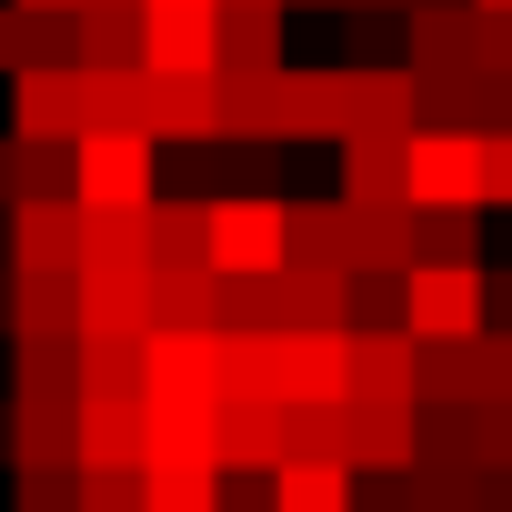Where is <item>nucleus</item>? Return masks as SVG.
Returning <instances> with one entry per match:
<instances>
[{"mask_svg":"<svg viewBox=\"0 0 512 512\" xmlns=\"http://www.w3.org/2000/svg\"><path fill=\"white\" fill-rule=\"evenodd\" d=\"M201 262H211L221 282L282 272V262H292V211H282L272 191H211V241H201Z\"/></svg>","mask_w":512,"mask_h":512,"instance_id":"1","label":"nucleus"},{"mask_svg":"<svg viewBox=\"0 0 512 512\" xmlns=\"http://www.w3.org/2000/svg\"><path fill=\"white\" fill-rule=\"evenodd\" d=\"M151 131H81L71 141V201L81 211H151Z\"/></svg>","mask_w":512,"mask_h":512,"instance_id":"2","label":"nucleus"},{"mask_svg":"<svg viewBox=\"0 0 512 512\" xmlns=\"http://www.w3.org/2000/svg\"><path fill=\"white\" fill-rule=\"evenodd\" d=\"M402 332L412 342H472L482 332V272L472 262H412L402 272Z\"/></svg>","mask_w":512,"mask_h":512,"instance_id":"3","label":"nucleus"},{"mask_svg":"<svg viewBox=\"0 0 512 512\" xmlns=\"http://www.w3.org/2000/svg\"><path fill=\"white\" fill-rule=\"evenodd\" d=\"M402 191H412V211H482V181H472V131L422 121V131L402 141Z\"/></svg>","mask_w":512,"mask_h":512,"instance_id":"4","label":"nucleus"},{"mask_svg":"<svg viewBox=\"0 0 512 512\" xmlns=\"http://www.w3.org/2000/svg\"><path fill=\"white\" fill-rule=\"evenodd\" d=\"M422 452V402H342V462L362 482H402Z\"/></svg>","mask_w":512,"mask_h":512,"instance_id":"5","label":"nucleus"},{"mask_svg":"<svg viewBox=\"0 0 512 512\" xmlns=\"http://www.w3.org/2000/svg\"><path fill=\"white\" fill-rule=\"evenodd\" d=\"M11 141H81V61H11Z\"/></svg>","mask_w":512,"mask_h":512,"instance_id":"6","label":"nucleus"},{"mask_svg":"<svg viewBox=\"0 0 512 512\" xmlns=\"http://www.w3.org/2000/svg\"><path fill=\"white\" fill-rule=\"evenodd\" d=\"M0 251H11V272H81V201L71 191H21Z\"/></svg>","mask_w":512,"mask_h":512,"instance_id":"7","label":"nucleus"},{"mask_svg":"<svg viewBox=\"0 0 512 512\" xmlns=\"http://www.w3.org/2000/svg\"><path fill=\"white\" fill-rule=\"evenodd\" d=\"M141 392L221 402V332H171V322H151V332H141Z\"/></svg>","mask_w":512,"mask_h":512,"instance_id":"8","label":"nucleus"},{"mask_svg":"<svg viewBox=\"0 0 512 512\" xmlns=\"http://www.w3.org/2000/svg\"><path fill=\"white\" fill-rule=\"evenodd\" d=\"M211 462L221 472H272L282 462V402L272 392H221L211 402Z\"/></svg>","mask_w":512,"mask_h":512,"instance_id":"9","label":"nucleus"},{"mask_svg":"<svg viewBox=\"0 0 512 512\" xmlns=\"http://www.w3.org/2000/svg\"><path fill=\"white\" fill-rule=\"evenodd\" d=\"M342 402H412V332L402 322H352Z\"/></svg>","mask_w":512,"mask_h":512,"instance_id":"10","label":"nucleus"},{"mask_svg":"<svg viewBox=\"0 0 512 512\" xmlns=\"http://www.w3.org/2000/svg\"><path fill=\"white\" fill-rule=\"evenodd\" d=\"M141 71H221V11L141 0Z\"/></svg>","mask_w":512,"mask_h":512,"instance_id":"11","label":"nucleus"},{"mask_svg":"<svg viewBox=\"0 0 512 512\" xmlns=\"http://www.w3.org/2000/svg\"><path fill=\"white\" fill-rule=\"evenodd\" d=\"M151 141H221V71H151Z\"/></svg>","mask_w":512,"mask_h":512,"instance_id":"12","label":"nucleus"},{"mask_svg":"<svg viewBox=\"0 0 512 512\" xmlns=\"http://www.w3.org/2000/svg\"><path fill=\"white\" fill-rule=\"evenodd\" d=\"M81 332H151V262H81Z\"/></svg>","mask_w":512,"mask_h":512,"instance_id":"13","label":"nucleus"},{"mask_svg":"<svg viewBox=\"0 0 512 512\" xmlns=\"http://www.w3.org/2000/svg\"><path fill=\"white\" fill-rule=\"evenodd\" d=\"M272 512H362V472L342 452H292L272 462Z\"/></svg>","mask_w":512,"mask_h":512,"instance_id":"14","label":"nucleus"},{"mask_svg":"<svg viewBox=\"0 0 512 512\" xmlns=\"http://www.w3.org/2000/svg\"><path fill=\"white\" fill-rule=\"evenodd\" d=\"M282 131H292V141H342V131H352V81H342V61H332V71H292V61H282Z\"/></svg>","mask_w":512,"mask_h":512,"instance_id":"15","label":"nucleus"},{"mask_svg":"<svg viewBox=\"0 0 512 512\" xmlns=\"http://www.w3.org/2000/svg\"><path fill=\"white\" fill-rule=\"evenodd\" d=\"M221 272L211 262H151V322H171V332H221Z\"/></svg>","mask_w":512,"mask_h":512,"instance_id":"16","label":"nucleus"},{"mask_svg":"<svg viewBox=\"0 0 512 512\" xmlns=\"http://www.w3.org/2000/svg\"><path fill=\"white\" fill-rule=\"evenodd\" d=\"M11 392L21 402H81V332H21L11 342Z\"/></svg>","mask_w":512,"mask_h":512,"instance_id":"17","label":"nucleus"},{"mask_svg":"<svg viewBox=\"0 0 512 512\" xmlns=\"http://www.w3.org/2000/svg\"><path fill=\"white\" fill-rule=\"evenodd\" d=\"M71 432H81V462L141 472V392H81L71 402Z\"/></svg>","mask_w":512,"mask_h":512,"instance_id":"18","label":"nucleus"},{"mask_svg":"<svg viewBox=\"0 0 512 512\" xmlns=\"http://www.w3.org/2000/svg\"><path fill=\"white\" fill-rule=\"evenodd\" d=\"M402 141H412V131H342V141H332V151H342V201H362V211H372V201H412V191H402Z\"/></svg>","mask_w":512,"mask_h":512,"instance_id":"19","label":"nucleus"},{"mask_svg":"<svg viewBox=\"0 0 512 512\" xmlns=\"http://www.w3.org/2000/svg\"><path fill=\"white\" fill-rule=\"evenodd\" d=\"M141 462H211V402L141 392ZM221 472V462H211Z\"/></svg>","mask_w":512,"mask_h":512,"instance_id":"20","label":"nucleus"},{"mask_svg":"<svg viewBox=\"0 0 512 512\" xmlns=\"http://www.w3.org/2000/svg\"><path fill=\"white\" fill-rule=\"evenodd\" d=\"M81 131H151V71L141 61H121V71L81 61Z\"/></svg>","mask_w":512,"mask_h":512,"instance_id":"21","label":"nucleus"},{"mask_svg":"<svg viewBox=\"0 0 512 512\" xmlns=\"http://www.w3.org/2000/svg\"><path fill=\"white\" fill-rule=\"evenodd\" d=\"M71 61H91V71L141 61V0H81L71 11Z\"/></svg>","mask_w":512,"mask_h":512,"instance_id":"22","label":"nucleus"},{"mask_svg":"<svg viewBox=\"0 0 512 512\" xmlns=\"http://www.w3.org/2000/svg\"><path fill=\"white\" fill-rule=\"evenodd\" d=\"M402 61L432 81V71H472V11H452V0H422V11L402 21Z\"/></svg>","mask_w":512,"mask_h":512,"instance_id":"23","label":"nucleus"},{"mask_svg":"<svg viewBox=\"0 0 512 512\" xmlns=\"http://www.w3.org/2000/svg\"><path fill=\"white\" fill-rule=\"evenodd\" d=\"M21 332H81V272H11V342Z\"/></svg>","mask_w":512,"mask_h":512,"instance_id":"24","label":"nucleus"},{"mask_svg":"<svg viewBox=\"0 0 512 512\" xmlns=\"http://www.w3.org/2000/svg\"><path fill=\"white\" fill-rule=\"evenodd\" d=\"M412 402L422 412H472V342H412Z\"/></svg>","mask_w":512,"mask_h":512,"instance_id":"25","label":"nucleus"},{"mask_svg":"<svg viewBox=\"0 0 512 512\" xmlns=\"http://www.w3.org/2000/svg\"><path fill=\"white\" fill-rule=\"evenodd\" d=\"M21 462H81L71 402H21V392H11V472H21Z\"/></svg>","mask_w":512,"mask_h":512,"instance_id":"26","label":"nucleus"},{"mask_svg":"<svg viewBox=\"0 0 512 512\" xmlns=\"http://www.w3.org/2000/svg\"><path fill=\"white\" fill-rule=\"evenodd\" d=\"M141 512H221L211 462H141Z\"/></svg>","mask_w":512,"mask_h":512,"instance_id":"27","label":"nucleus"},{"mask_svg":"<svg viewBox=\"0 0 512 512\" xmlns=\"http://www.w3.org/2000/svg\"><path fill=\"white\" fill-rule=\"evenodd\" d=\"M292 211V251L302 262H342L352 272V201L332 191V201H282Z\"/></svg>","mask_w":512,"mask_h":512,"instance_id":"28","label":"nucleus"},{"mask_svg":"<svg viewBox=\"0 0 512 512\" xmlns=\"http://www.w3.org/2000/svg\"><path fill=\"white\" fill-rule=\"evenodd\" d=\"M221 71H282V11H231L221 0Z\"/></svg>","mask_w":512,"mask_h":512,"instance_id":"29","label":"nucleus"},{"mask_svg":"<svg viewBox=\"0 0 512 512\" xmlns=\"http://www.w3.org/2000/svg\"><path fill=\"white\" fill-rule=\"evenodd\" d=\"M81 262H151V211H81Z\"/></svg>","mask_w":512,"mask_h":512,"instance_id":"30","label":"nucleus"},{"mask_svg":"<svg viewBox=\"0 0 512 512\" xmlns=\"http://www.w3.org/2000/svg\"><path fill=\"white\" fill-rule=\"evenodd\" d=\"M211 241V201H161L151 191V262H201Z\"/></svg>","mask_w":512,"mask_h":512,"instance_id":"31","label":"nucleus"},{"mask_svg":"<svg viewBox=\"0 0 512 512\" xmlns=\"http://www.w3.org/2000/svg\"><path fill=\"white\" fill-rule=\"evenodd\" d=\"M412 262H472V211H412Z\"/></svg>","mask_w":512,"mask_h":512,"instance_id":"32","label":"nucleus"},{"mask_svg":"<svg viewBox=\"0 0 512 512\" xmlns=\"http://www.w3.org/2000/svg\"><path fill=\"white\" fill-rule=\"evenodd\" d=\"M71 492H81V462H21L11 512H71Z\"/></svg>","mask_w":512,"mask_h":512,"instance_id":"33","label":"nucleus"},{"mask_svg":"<svg viewBox=\"0 0 512 512\" xmlns=\"http://www.w3.org/2000/svg\"><path fill=\"white\" fill-rule=\"evenodd\" d=\"M71 512H141V472H121V462H81Z\"/></svg>","mask_w":512,"mask_h":512,"instance_id":"34","label":"nucleus"},{"mask_svg":"<svg viewBox=\"0 0 512 512\" xmlns=\"http://www.w3.org/2000/svg\"><path fill=\"white\" fill-rule=\"evenodd\" d=\"M462 432H472V462H482V472H512V392H502V402H472Z\"/></svg>","mask_w":512,"mask_h":512,"instance_id":"35","label":"nucleus"},{"mask_svg":"<svg viewBox=\"0 0 512 512\" xmlns=\"http://www.w3.org/2000/svg\"><path fill=\"white\" fill-rule=\"evenodd\" d=\"M472 181H482V211L512 201V131H472Z\"/></svg>","mask_w":512,"mask_h":512,"instance_id":"36","label":"nucleus"},{"mask_svg":"<svg viewBox=\"0 0 512 512\" xmlns=\"http://www.w3.org/2000/svg\"><path fill=\"white\" fill-rule=\"evenodd\" d=\"M512 392V332H472V402Z\"/></svg>","mask_w":512,"mask_h":512,"instance_id":"37","label":"nucleus"},{"mask_svg":"<svg viewBox=\"0 0 512 512\" xmlns=\"http://www.w3.org/2000/svg\"><path fill=\"white\" fill-rule=\"evenodd\" d=\"M352 322H402V272H352Z\"/></svg>","mask_w":512,"mask_h":512,"instance_id":"38","label":"nucleus"},{"mask_svg":"<svg viewBox=\"0 0 512 512\" xmlns=\"http://www.w3.org/2000/svg\"><path fill=\"white\" fill-rule=\"evenodd\" d=\"M472 71H512V11H472Z\"/></svg>","mask_w":512,"mask_h":512,"instance_id":"39","label":"nucleus"},{"mask_svg":"<svg viewBox=\"0 0 512 512\" xmlns=\"http://www.w3.org/2000/svg\"><path fill=\"white\" fill-rule=\"evenodd\" d=\"M221 512H272V472H221Z\"/></svg>","mask_w":512,"mask_h":512,"instance_id":"40","label":"nucleus"},{"mask_svg":"<svg viewBox=\"0 0 512 512\" xmlns=\"http://www.w3.org/2000/svg\"><path fill=\"white\" fill-rule=\"evenodd\" d=\"M21 31H31V11H21V0H0V81H11V61H21Z\"/></svg>","mask_w":512,"mask_h":512,"instance_id":"41","label":"nucleus"},{"mask_svg":"<svg viewBox=\"0 0 512 512\" xmlns=\"http://www.w3.org/2000/svg\"><path fill=\"white\" fill-rule=\"evenodd\" d=\"M11 201H21V141H0V221H11Z\"/></svg>","mask_w":512,"mask_h":512,"instance_id":"42","label":"nucleus"},{"mask_svg":"<svg viewBox=\"0 0 512 512\" xmlns=\"http://www.w3.org/2000/svg\"><path fill=\"white\" fill-rule=\"evenodd\" d=\"M0 342H11V262H0Z\"/></svg>","mask_w":512,"mask_h":512,"instance_id":"43","label":"nucleus"},{"mask_svg":"<svg viewBox=\"0 0 512 512\" xmlns=\"http://www.w3.org/2000/svg\"><path fill=\"white\" fill-rule=\"evenodd\" d=\"M0 462H11V402H0Z\"/></svg>","mask_w":512,"mask_h":512,"instance_id":"44","label":"nucleus"},{"mask_svg":"<svg viewBox=\"0 0 512 512\" xmlns=\"http://www.w3.org/2000/svg\"><path fill=\"white\" fill-rule=\"evenodd\" d=\"M21 11H81V0H21Z\"/></svg>","mask_w":512,"mask_h":512,"instance_id":"45","label":"nucleus"},{"mask_svg":"<svg viewBox=\"0 0 512 512\" xmlns=\"http://www.w3.org/2000/svg\"><path fill=\"white\" fill-rule=\"evenodd\" d=\"M231 11H282V0H231Z\"/></svg>","mask_w":512,"mask_h":512,"instance_id":"46","label":"nucleus"},{"mask_svg":"<svg viewBox=\"0 0 512 512\" xmlns=\"http://www.w3.org/2000/svg\"><path fill=\"white\" fill-rule=\"evenodd\" d=\"M171 11H221V0H171Z\"/></svg>","mask_w":512,"mask_h":512,"instance_id":"47","label":"nucleus"},{"mask_svg":"<svg viewBox=\"0 0 512 512\" xmlns=\"http://www.w3.org/2000/svg\"><path fill=\"white\" fill-rule=\"evenodd\" d=\"M472 11H512V0H472Z\"/></svg>","mask_w":512,"mask_h":512,"instance_id":"48","label":"nucleus"}]
</instances>
